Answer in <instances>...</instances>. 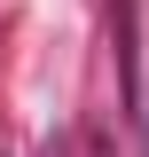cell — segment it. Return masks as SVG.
<instances>
[{
    "label": "cell",
    "mask_w": 149,
    "mask_h": 157,
    "mask_svg": "<svg viewBox=\"0 0 149 157\" xmlns=\"http://www.w3.org/2000/svg\"><path fill=\"white\" fill-rule=\"evenodd\" d=\"M141 118H149V110H141Z\"/></svg>",
    "instance_id": "cell-1"
}]
</instances>
